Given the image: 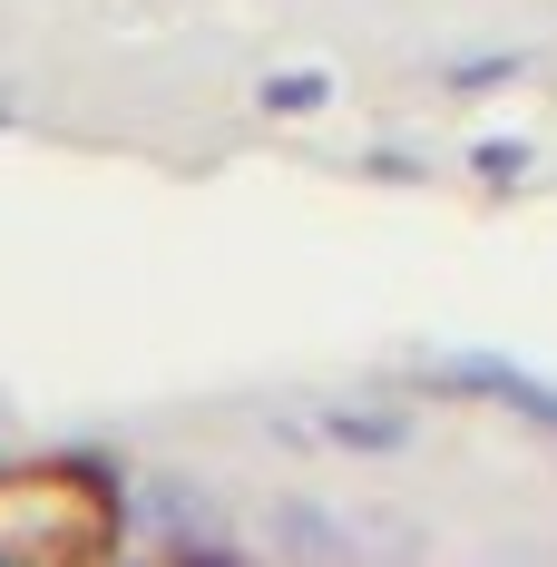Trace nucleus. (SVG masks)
<instances>
[{
	"instance_id": "obj_1",
	"label": "nucleus",
	"mask_w": 557,
	"mask_h": 567,
	"mask_svg": "<svg viewBox=\"0 0 557 567\" xmlns=\"http://www.w3.org/2000/svg\"><path fill=\"white\" fill-rule=\"evenodd\" d=\"M323 441L333 451H411V411H382V401H333L323 411Z\"/></svg>"
},
{
	"instance_id": "obj_2",
	"label": "nucleus",
	"mask_w": 557,
	"mask_h": 567,
	"mask_svg": "<svg viewBox=\"0 0 557 567\" xmlns=\"http://www.w3.org/2000/svg\"><path fill=\"white\" fill-rule=\"evenodd\" d=\"M441 382L489 392V401H508V411H528V421H548V431H557V392H548V382H528V372H508V362H441Z\"/></svg>"
},
{
	"instance_id": "obj_3",
	"label": "nucleus",
	"mask_w": 557,
	"mask_h": 567,
	"mask_svg": "<svg viewBox=\"0 0 557 567\" xmlns=\"http://www.w3.org/2000/svg\"><path fill=\"white\" fill-rule=\"evenodd\" d=\"M275 548H283V558H342L352 538H342V528H333L323 509H303V499H283V509H275Z\"/></svg>"
},
{
	"instance_id": "obj_4",
	"label": "nucleus",
	"mask_w": 557,
	"mask_h": 567,
	"mask_svg": "<svg viewBox=\"0 0 557 567\" xmlns=\"http://www.w3.org/2000/svg\"><path fill=\"white\" fill-rule=\"evenodd\" d=\"M255 109L265 117H313V109H333V79H323V69H275V79L255 89Z\"/></svg>"
}]
</instances>
